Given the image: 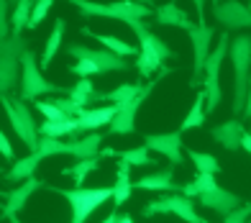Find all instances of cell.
Instances as JSON below:
<instances>
[{
	"instance_id": "1",
	"label": "cell",
	"mask_w": 251,
	"mask_h": 223,
	"mask_svg": "<svg viewBox=\"0 0 251 223\" xmlns=\"http://www.w3.org/2000/svg\"><path fill=\"white\" fill-rule=\"evenodd\" d=\"M75 5L79 8V13L85 18H113V21H123L126 26H131L136 33L144 31L146 24L144 21L151 16V5L149 3H87V0H75Z\"/></svg>"
},
{
	"instance_id": "2",
	"label": "cell",
	"mask_w": 251,
	"mask_h": 223,
	"mask_svg": "<svg viewBox=\"0 0 251 223\" xmlns=\"http://www.w3.org/2000/svg\"><path fill=\"white\" fill-rule=\"evenodd\" d=\"M228 59L233 64V113H244L251 77V36H233L228 47Z\"/></svg>"
},
{
	"instance_id": "3",
	"label": "cell",
	"mask_w": 251,
	"mask_h": 223,
	"mask_svg": "<svg viewBox=\"0 0 251 223\" xmlns=\"http://www.w3.org/2000/svg\"><path fill=\"white\" fill-rule=\"evenodd\" d=\"M0 108L5 110L8 124L16 131V136L31 149V154H36L41 136H39L36 121H33V116H31V108L21 98H8V95H0Z\"/></svg>"
},
{
	"instance_id": "4",
	"label": "cell",
	"mask_w": 251,
	"mask_h": 223,
	"mask_svg": "<svg viewBox=\"0 0 251 223\" xmlns=\"http://www.w3.org/2000/svg\"><path fill=\"white\" fill-rule=\"evenodd\" d=\"M62 93L70 95V90H64V87L54 85V82H49L47 77H44L41 67L36 62V54L28 49L24 54V62H21V95L18 98L28 105L39 95H62Z\"/></svg>"
},
{
	"instance_id": "5",
	"label": "cell",
	"mask_w": 251,
	"mask_h": 223,
	"mask_svg": "<svg viewBox=\"0 0 251 223\" xmlns=\"http://www.w3.org/2000/svg\"><path fill=\"white\" fill-rule=\"evenodd\" d=\"M51 190L70 200L72 223H85L100 205H105L108 200L113 198V187H72V190L51 187Z\"/></svg>"
},
{
	"instance_id": "6",
	"label": "cell",
	"mask_w": 251,
	"mask_h": 223,
	"mask_svg": "<svg viewBox=\"0 0 251 223\" xmlns=\"http://www.w3.org/2000/svg\"><path fill=\"white\" fill-rule=\"evenodd\" d=\"M228 47H231V36L221 33L218 36V47L210 51L208 62L202 70V90H205V110L213 113L221 105V64L228 57Z\"/></svg>"
},
{
	"instance_id": "7",
	"label": "cell",
	"mask_w": 251,
	"mask_h": 223,
	"mask_svg": "<svg viewBox=\"0 0 251 223\" xmlns=\"http://www.w3.org/2000/svg\"><path fill=\"white\" fill-rule=\"evenodd\" d=\"M28 51L24 36H10L0 44V95H8L10 90H16V85L21 80V62L24 54Z\"/></svg>"
},
{
	"instance_id": "8",
	"label": "cell",
	"mask_w": 251,
	"mask_h": 223,
	"mask_svg": "<svg viewBox=\"0 0 251 223\" xmlns=\"http://www.w3.org/2000/svg\"><path fill=\"white\" fill-rule=\"evenodd\" d=\"M162 213H175L179 216L185 223H205V218L195 210V200L192 198H185L182 193H172V195H162L151 200L149 205H144L141 216L149 218V216H162Z\"/></svg>"
},
{
	"instance_id": "9",
	"label": "cell",
	"mask_w": 251,
	"mask_h": 223,
	"mask_svg": "<svg viewBox=\"0 0 251 223\" xmlns=\"http://www.w3.org/2000/svg\"><path fill=\"white\" fill-rule=\"evenodd\" d=\"M187 36H190V44H192V54H195V57H192V80H190V85L200 87L205 62H208V57H210L213 39L218 36V33H215V28L208 26V24H195L187 31Z\"/></svg>"
},
{
	"instance_id": "10",
	"label": "cell",
	"mask_w": 251,
	"mask_h": 223,
	"mask_svg": "<svg viewBox=\"0 0 251 223\" xmlns=\"http://www.w3.org/2000/svg\"><path fill=\"white\" fill-rule=\"evenodd\" d=\"M167 74H169V70L164 67V70L159 72V77H154L151 82L144 85V90H141L139 98H133L131 103L116 105V108H118V116L113 118V124H110V133H133V131H136V113H139V108L144 105V100L151 95V90L156 87V82L162 80V77H167Z\"/></svg>"
},
{
	"instance_id": "11",
	"label": "cell",
	"mask_w": 251,
	"mask_h": 223,
	"mask_svg": "<svg viewBox=\"0 0 251 223\" xmlns=\"http://www.w3.org/2000/svg\"><path fill=\"white\" fill-rule=\"evenodd\" d=\"M67 54L75 57L77 62L79 59L90 62L93 67L100 70V74H105V72H123V70H128V67H131L128 59H121V57H116V54H110L108 49H90V47H85V44H70Z\"/></svg>"
},
{
	"instance_id": "12",
	"label": "cell",
	"mask_w": 251,
	"mask_h": 223,
	"mask_svg": "<svg viewBox=\"0 0 251 223\" xmlns=\"http://www.w3.org/2000/svg\"><path fill=\"white\" fill-rule=\"evenodd\" d=\"M213 16L226 31H244L251 28V10L244 3L226 0V3H213Z\"/></svg>"
},
{
	"instance_id": "13",
	"label": "cell",
	"mask_w": 251,
	"mask_h": 223,
	"mask_svg": "<svg viewBox=\"0 0 251 223\" xmlns=\"http://www.w3.org/2000/svg\"><path fill=\"white\" fill-rule=\"evenodd\" d=\"M144 147L149 151L162 154L164 159H169L172 164H182V131H172V133H146L144 136Z\"/></svg>"
},
{
	"instance_id": "14",
	"label": "cell",
	"mask_w": 251,
	"mask_h": 223,
	"mask_svg": "<svg viewBox=\"0 0 251 223\" xmlns=\"http://www.w3.org/2000/svg\"><path fill=\"white\" fill-rule=\"evenodd\" d=\"M41 187H44V182L39 180V177H31V180L21 182L16 190L3 193L5 203H3V210H0V216H3V218H13V216H18V210L26 205V200H28L33 193H36V190H41Z\"/></svg>"
},
{
	"instance_id": "15",
	"label": "cell",
	"mask_w": 251,
	"mask_h": 223,
	"mask_svg": "<svg viewBox=\"0 0 251 223\" xmlns=\"http://www.w3.org/2000/svg\"><path fill=\"white\" fill-rule=\"evenodd\" d=\"M198 203L202 208H208V210H213V213H218V216L226 218V216H231L233 210L241 205V198L233 195V193H228V190H223V187L218 185V187H213V190H208L205 195H200Z\"/></svg>"
},
{
	"instance_id": "16",
	"label": "cell",
	"mask_w": 251,
	"mask_h": 223,
	"mask_svg": "<svg viewBox=\"0 0 251 223\" xmlns=\"http://www.w3.org/2000/svg\"><path fill=\"white\" fill-rule=\"evenodd\" d=\"M118 116L116 105H100V108H85L82 113L77 116V126L82 133H95V128L100 126H110L113 118Z\"/></svg>"
},
{
	"instance_id": "17",
	"label": "cell",
	"mask_w": 251,
	"mask_h": 223,
	"mask_svg": "<svg viewBox=\"0 0 251 223\" xmlns=\"http://www.w3.org/2000/svg\"><path fill=\"white\" fill-rule=\"evenodd\" d=\"M244 136H246V128H244V124H241L238 118L226 121V124L215 126V128L210 131V139H213V141H218L226 151H236V149H241Z\"/></svg>"
},
{
	"instance_id": "18",
	"label": "cell",
	"mask_w": 251,
	"mask_h": 223,
	"mask_svg": "<svg viewBox=\"0 0 251 223\" xmlns=\"http://www.w3.org/2000/svg\"><path fill=\"white\" fill-rule=\"evenodd\" d=\"M102 141H105V136L102 133H85L79 141H67V154H72V157L77 162H82V159H95L100 157V151H102Z\"/></svg>"
},
{
	"instance_id": "19",
	"label": "cell",
	"mask_w": 251,
	"mask_h": 223,
	"mask_svg": "<svg viewBox=\"0 0 251 223\" xmlns=\"http://www.w3.org/2000/svg\"><path fill=\"white\" fill-rule=\"evenodd\" d=\"M136 190H159V193H182V187L175 182V174L172 170H162V172H154V174H146V177H139L133 182Z\"/></svg>"
},
{
	"instance_id": "20",
	"label": "cell",
	"mask_w": 251,
	"mask_h": 223,
	"mask_svg": "<svg viewBox=\"0 0 251 223\" xmlns=\"http://www.w3.org/2000/svg\"><path fill=\"white\" fill-rule=\"evenodd\" d=\"M144 90L141 82H128V85H121L116 87V90L110 93H95L93 98H90V108H95V103H108V105H123V103H131L133 98H139Z\"/></svg>"
},
{
	"instance_id": "21",
	"label": "cell",
	"mask_w": 251,
	"mask_h": 223,
	"mask_svg": "<svg viewBox=\"0 0 251 223\" xmlns=\"http://www.w3.org/2000/svg\"><path fill=\"white\" fill-rule=\"evenodd\" d=\"M154 21L159 26H175V28H185V31H190L192 26H195L190 21V16L177 3H164V5L154 8Z\"/></svg>"
},
{
	"instance_id": "22",
	"label": "cell",
	"mask_w": 251,
	"mask_h": 223,
	"mask_svg": "<svg viewBox=\"0 0 251 223\" xmlns=\"http://www.w3.org/2000/svg\"><path fill=\"white\" fill-rule=\"evenodd\" d=\"M82 36H93V39L100 41L110 54H116V57H121V59H126V57H139V54H141V49H136L133 44L123 41V39H118V36H110V33H93L90 28H82Z\"/></svg>"
},
{
	"instance_id": "23",
	"label": "cell",
	"mask_w": 251,
	"mask_h": 223,
	"mask_svg": "<svg viewBox=\"0 0 251 223\" xmlns=\"http://www.w3.org/2000/svg\"><path fill=\"white\" fill-rule=\"evenodd\" d=\"M39 136H44V139H64V136H70V139L79 141L85 133L79 131L77 118H67V121H56V124L44 121V124L39 126Z\"/></svg>"
},
{
	"instance_id": "24",
	"label": "cell",
	"mask_w": 251,
	"mask_h": 223,
	"mask_svg": "<svg viewBox=\"0 0 251 223\" xmlns=\"http://www.w3.org/2000/svg\"><path fill=\"white\" fill-rule=\"evenodd\" d=\"M41 159L44 157L39 151L36 154H26L24 159H16L13 167H10L8 174H5V180L8 182H26V180H31V177H36V170H39Z\"/></svg>"
},
{
	"instance_id": "25",
	"label": "cell",
	"mask_w": 251,
	"mask_h": 223,
	"mask_svg": "<svg viewBox=\"0 0 251 223\" xmlns=\"http://www.w3.org/2000/svg\"><path fill=\"white\" fill-rule=\"evenodd\" d=\"M64 31H67L64 18H56V21H54V28H51V33H49V39H47V44H44L41 59H39V67H41V70H49V64L54 62L56 51H59V47H62Z\"/></svg>"
},
{
	"instance_id": "26",
	"label": "cell",
	"mask_w": 251,
	"mask_h": 223,
	"mask_svg": "<svg viewBox=\"0 0 251 223\" xmlns=\"http://www.w3.org/2000/svg\"><path fill=\"white\" fill-rule=\"evenodd\" d=\"M131 190H133V182H131V164L118 162L116 185H113V203H116V208H121L126 200L131 198Z\"/></svg>"
},
{
	"instance_id": "27",
	"label": "cell",
	"mask_w": 251,
	"mask_h": 223,
	"mask_svg": "<svg viewBox=\"0 0 251 223\" xmlns=\"http://www.w3.org/2000/svg\"><path fill=\"white\" fill-rule=\"evenodd\" d=\"M139 36V44H141V51H146V54H151V57H159L162 62H167V59H172L175 57V51L167 47V44L159 39V36H154V33L149 31V28H144V31H139L136 33Z\"/></svg>"
},
{
	"instance_id": "28",
	"label": "cell",
	"mask_w": 251,
	"mask_h": 223,
	"mask_svg": "<svg viewBox=\"0 0 251 223\" xmlns=\"http://www.w3.org/2000/svg\"><path fill=\"white\" fill-rule=\"evenodd\" d=\"M100 159H102V157H95V159H82V162H77V164H70V167H64V170H62V174H64V177H72L75 187H85L87 174L98 170V167H100Z\"/></svg>"
},
{
	"instance_id": "29",
	"label": "cell",
	"mask_w": 251,
	"mask_h": 223,
	"mask_svg": "<svg viewBox=\"0 0 251 223\" xmlns=\"http://www.w3.org/2000/svg\"><path fill=\"white\" fill-rule=\"evenodd\" d=\"M205 116H208V110H205V90H200L195 95V100H192V108L187 118L182 121V128L179 131H190V128H200L205 124Z\"/></svg>"
},
{
	"instance_id": "30",
	"label": "cell",
	"mask_w": 251,
	"mask_h": 223,
	"mask_svg": "<svg viewBox=\"0 0 251 223\" xmlns=\"http://www.w3.org/2000/svg\"><path fill=\"white\" fill-rule=\"evenodd\" d=\"M213 187H218V182H215V174H202V172H198L195 180H190L185 187H182V195H185V198H200V195H205L208 190H213Z\"/></svg>"
},
{
	"instance_id": "31",
	"label": "cell",
	"mask_w": 251,
	"mask_h": 223,
	"mask_svg": "<svg viewBox=\"0 0 251 223\" xmlns=\"http://www.w3.org/2000/svg\"><path fill=\"white\" fill-rule=\"evenodd\" d=\"M33 5L31 0H21V3L13 5V16H10V28H13V36H21V31L28 26V18L33 13Z\"/></svg>"
},
{
	"instance_id": "32",
	"label": "cell",
	"mask_w": 251,
	"mask_h": 223,
	"mask_svg": "<svg viewBox=\"0 0 251 223\" xmlns=\"http://www.w3.org/2000/svg\"><path fill=\"white\" fill-rule=\"evenodd\" d=\"M187 159H192V164H195L198 172H202V174H218V172H221L218 159H215L213 154H208V151L190 149V151H187Z\"/></svg>"
},
{
	"instance_id": "33",
	"label": "cell",
	"mask_w": 251,
	"mask_h": 223,
	"mask_svg": "<svg viewBox=\"0 0 251 223\" xmlns=\"http://www.w3.org/2000/svg\"><path fill=\"white\" fill-rule=\"evenodd\" d=\"M95 93H98V90L93 87V82H90V80H79L72 90H70V100H72L77 108L85 110V108L90 105V98H93Z\"/></svg>"
},
{
	"instance_id": "34",
	"label": "cell",
	"mask_w": 251,
	"mask_h": 223,
	"mask_svg": "<svg viewBox=\"0 0 251 223\" xmlns=\"http://www.w3.org/2000/svg\"><path fill=\"white\" fill-rule=\"evenodd\" d=\"M116 157H121V162H126V164H131V167H146L149 162H154L151 157H149V149L144 147H136V149H123V151H118Z\"/></svg>"
},
{
	"instance_id": "35",
	"label": "cell",
	"mask_w": 251,
	"mask_h": 223,
	"mask_svg": "<svg viewBox=\"0 0 251 223\" xmlns=\"http://www.w3.org/2000/svg\"><path fill=\"white\" fill-rule=\"evenodd\" d=\"M39 154L44 159H49V157H56V154H67V141L62 139H44L39 141Z\"/></svg>"
},
{
	"instance_id": "36",
	"label": "cell",
	"mask_w": 251,
	"mask_h": 223,
	"mask_svg": "<svg viewBox=\"0 0 251 223\" xmlns=\"http://www.w3.org/2000/svg\"><path fill=\"white\" fill-rule=\"evenodd\" d=\"M36 110L49 121V124H56V121H67V118H70V116H64L62 110L51 103V100H36Z\"/></svg>"
},
{
	"instance_id": "37",
	"label": "cell",
	"mask_w": 251,
	"mask_h": 223,
	"mask_svg": "<svg viewBox=\"0 0 251 223\" xmlns=\"http://www.w3.org/2000/svg\"><path fill=\"white\" fill-rule=\"evenodd\" d=\"M51 5H54L51 0H39V3L33 5V13H31V18H28V26H26V28H28V31H33V28H39V26H41V21H44V18L49 16V10H51Z\"/></svg>"
},
{
	"instance_id": "38",
	"label": "cell",
	"mask_w": 251,
	"mask_h": 223,
	"mask_svg": "<svg viewBox=\"0 0 251 223\" xmlns=\"http://www.w3.org/2000/svg\"><path fill=\"white\" fill-rule=\"evenodd\" d=\"M251 218V205H238L231 216H226L223 223H249Z\"/></svg>"
},
{
	"instance_id": "39",
	"label": "cell",
	"mask_w": 251,
	"mask_h": 223,
	"mask_svg": "<svg viewBox=\"0 0 251 223\" xmlns=\"http://www.w3.org/2000/svg\"><path fill=\"white\" fill-rule=\"evenodd\" d=\"M8 39V3L0 0V41Z\"/></svg>"
},
{
	"instance_id": "40",
	"label": "cell",
	"mask_w": 251,
	"mask_h": 223,
	"mask_svg": "<svg viewBox=\"0 0 251 223\" xmlns=\"http://www.w3.org/2000/svg\"><path fill=\"white\" fill-rule=\"evenodd\" d=\"M0 154L10 162V159H16V154H13V147H10V141H8V136L3 131H0Z\"/></svg>"
},
{
	"instance_id": "41",
	"label": "cell",
	"mask_w": 251,
	"mask_h": 223,
	"mask_svg": "<svg viewBox=\"0 0 251 223\" xmlns=\"http://www.w3.org/2000/svg\"><path fill=\"white\" fill-rule=\"evenodd\" d=\"M244 116L251 118V77H249V95H246V105H244Z\"/></svg>"
},
{
	"instance_id": "42",
	"label": "cell",
	"mask_w": 251,
	"mask_h": 223,
	"mask_svg": "<svg viewBox=\"0 0 251 223\" xmlns=\"http://www.w3.org/2000/svg\"><path fill=\"white\" fill-rule=\"evenodd\" d=\"M118 216H121V213H118V210H110V213H108L105 218H102L100 223H118Z\"/></svg>"
},
{
	"instance_id": "43",
	"label": "cell",
	"mask_w": 251,
	"mask_h": 223,
	"mask_svg": "<svg viewBox=\"0 0 251 223\" xmlns=\"http://www.w3.org/2000/svg\"><path fill=\"white\" fill-rule=\"evenodd\" d=\"M241 149H246L249 154H251V133L246 131V136H244V141H241Z\"/></svg>"
},
{
	"instance_id": "44",
	"label": "cell",
	"mask_w": 251,
	"mask_h": 223,
	"mask_svg": "<svg viewBox=\"0 0 251 223\" xmlns=\"http://www.w3.org/2000/svg\"><path fill=\"white\" fill-rule=\"evenodd\" d=\"M118 223H133L131 213H126V216H118Z\"/></svg>"
},
{
	"instance_id": "45",
	"label": "cell",
	"mask_w": 251,
	"mask_h": 223,
	"mask_svg": "<svg viewBox=\"0 0 251 223\" xmlns=\"http://www.w3.org/2000/svg\"><path fill=\"white\" fill-rule=\"evenodd\" d=\"M8 223H24V221H18V216H13V218H8Z\"/></svg>"
},
{
	"instance_id": "46",
	"label": "cell",
	"mask_w": 251,
	"mask_h": 223,
	"mask_svg": "<svg viewBox=\"0 0 251 223\" xmlns=\"http://www.w3.org/2000/svg\"><path fill=\"white\" fill-rule=\"evenodd\" d=\"M0 174H3V170H0Z\"/></svg>"
},
{
	"instance_id": "47",
	"label": "cell",
	"mask_w": 251,
	"mask_h": 223,
	"mask_svg": "<svg viewBox=\"0 0 251 223\" xmlns=\"http://www.w3.org/2000/svg\"><path fill=\"white\" fill-rule=\"evenodd\" d=\"M249 10H251V5H249Z\"/></svg>"
},
{
	"instance_id": "48",
	"label": "cell",
	"mask_w": 251,
	"mask_h": 223,
	"mask_svg": "<svg viewBox=\"0 0 251 223\" xmlns=\"http://www.w3.org/2000/svg\"><path fill=\"white\" fill-rule=\"evenodd\" d=\"M205 223H208V221H205Z\"/></svg>"
},
{
	"instance_id": "49",
	"label": "cell",
	"mask_w": 251,
	"mask_h": 223,
	"mask_svg": "<svg viewBox=\"0 0 251 223\" xmlns=\"http://www.w3.org/2000/svg\"><path fill=\"white\" fill-rule=\"evenodd\" d=\"M0 44H3V41H0Z\"/></svg>"
},
{
	"instance_id": "50",
	"label": "cell",
	"mask_w": 251,
	"mask_h": 223,
	"mask_svg": "<svg viewBox=\"0 0 251 223\" xmlns=\"http://www.w3.org/2000/svg\"><path fill=\"white\" fill-rule=\"evenodd\" d=\"M249 223H251V221H249Z\"/></svg>"
}]
</instances>
